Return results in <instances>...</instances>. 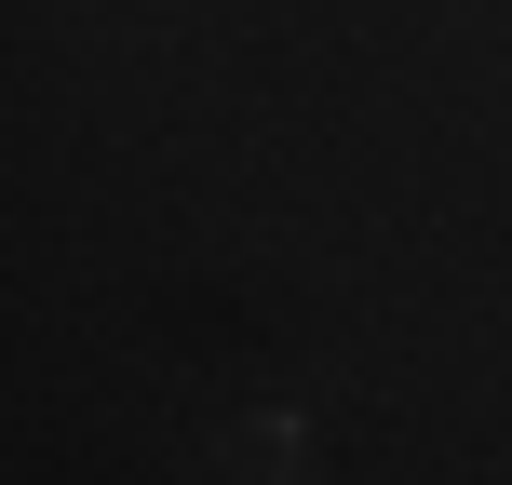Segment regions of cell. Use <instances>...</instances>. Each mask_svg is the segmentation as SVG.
<instances>
[{
    "instance_id": "1",
    "label": "cell",
    "mask_w": 512,
    "mask_h": 485,
    "mask_svg": "<svg viewBox=\"0 0 512 485\" xmlns=\"http://www.w3.org/2000/svg\"><path fill=\"white\" fill-rule=\"evenodd\" d=\"M216 459H230V472H297L310 432H297V405H256V418H230V432H216Z\"/></svg>"
}]
</instances>
